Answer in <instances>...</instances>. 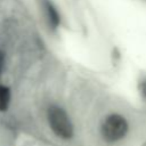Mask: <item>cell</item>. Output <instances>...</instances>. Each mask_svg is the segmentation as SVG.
<instances>
[{
	"instance_id": "obj_7",
	"label": "cell",
	"mask_w": 146,
	"mask_h": 146,
	"mask_svg": "<svg viewBox=\"0 0 146 146\" xmlns=\"http://www.w3.org/2000/svg\"><path fill=\"white\" fill-rule=\"evenodd\" d=\"M144 146H146V144H145V145H144Z\"/></svg>"
},
{
	"instance_id": "obj_2",
	"label": "cell",
	"mask_w": 146,
	"mask_h": 146,
	"mask_svg": "<svg viewBox=\"0 0 146 146\" xmlns=\"http://www.w3.org/2000/svg\"><path fill=\"white\" fill-rule=\"evenodd\" d=\"M99 131L104 141L107 144H116L127 136L129 123L122 114L111 113L103 120Z\"/></svg>"
},
{
	"instance_id": "obj_6",
	"label": "cell",
	"mask_w": 146,
	"mask_h": 146,
	"mask_svg": "<svg viewBox=\"0 0 146 146\" xmlns=\"http://www.w3.org/2000/svg\"><path fill=\"white\" fill-rule=\"evenodd\" d=\"M3 67H5V54L0 50V75L3 71Z\"/></svg>"
},
{
	"instance_id": "obj_5",
	"label": "cell",
	"mask_w": 146,
	"mask_h": 146,
	"mask_svg": "<svg viewBox=\"0 0 146 146\" xmlns=\"http://www.w3.org/2000/svg\"><path fill=\"white\" fill-rule=\"evenodd\" d=\"M139 90H140L141 96L146 99V79H143V80L139 82Z\"/></svg>"
},
{
	"instance_id": "obj_1",
	"label": "cell",
	"mask_w": 146,
	"mask_h": 146,
	"mask_svg": "<svg viewBox=\"0 0 146 146\" xmlns=\"http://www.w3.org/2000/svg\"><path fill=\"white\" fill-rule=\"evenodd\" d=\"M47 121L52 133L63 140H68L74 135V127L67 112L57 105H51L47 111Z\"/></svg>"
},
{
	"instance_id": "obj_3",
	"label": "cell",
	"mask_w": 146,
	"mask_h": 146,
	"mask_svg": "<svg viewBox=\"0 0 146 146\" xmlns=\"http://www.w3.org/2000/svg\"><path fill=\"white\" fill-rule=\"evenodd\" d=\"M41 3H42V8H43L44 16L49 27L52 30H56L60 25V15L56 6L52 3L51 0H42Z\"/></svg>"
},
{
	"instance_id": "obj_4",
	"label": "cell",
	"mask_w": 146,
	"mask_h": 146,
	"mask_svg": "<svg viewBox=\"0 0 146 146\" xmlns=\"http://www.w3.org/2000/svg\"><path fill=\"white\" fill-rule=\"evenodd\" d=\"M10 99H11L10 89L5 84H0V112L7 111L10 104Z\"/></svg>"
}]
</instances>
